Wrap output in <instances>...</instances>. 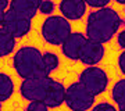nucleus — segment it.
<instances>
[{
    "instance_id": "1",
    "label": "nucleus",
    "mask_w": 125,
    "mask_h": 111,
    "mask_svg": "<svg viewBox=\"0 0 125 111\" xmlns=\"http://www.w3.org/2000/svg\"><path fill=\"white\" fill-rule=\"evenodd\" d=\"M121 24H122V20L120 14L111 7L94 10L89 13L86 18L85 35L88 39L106 44L114 38L115 33H118Z\"/></svg>"
},
{
    "instance_id": "2",
    "label": "nucleus",
    "mask_w": 125,
    "mask_h": 111,
    "mask_svg": "<svg viewBox=\"0 0 125 111\" xmlns=\"http://www.w3.org/2000/svg\"><path fill=\"white\" fill-rule=\"evenodd\" d=\"M13 68L22 81L49 76L45 68L43 53L35 46H22L13 56Z\"/></svg>"
},
{
    "instance_id": "3",
    "label": "nucleus",
    "mask_w": 125,
    "mask_h": 111,
    "mask_svg": "<svg viewBox=\"0 0 125 111\" xmlns=\"http://www.w3.org/2000/svg\"><path fill=\"white\" fill-rule=\"evenodd\" d=\"M72 33L71 22L62 15H50L43 21L40 35L46 43L52 46H62V43Z\"/></svg>"
},
{
    "instance_id": "4",
    "label": "nucleus",
    "mask_w": 125,
    "mask_h": 111,
    "mask_svg": "<svg viewBox=\"0 0 125 111\" xmlns=\"http://www.w3.org/2000/svg\"><path fill=\"white\" fill-rule=\"evenodd\" d=\"M56 79L50 76H40L25 79L20 85V94L28 101H45L47 104L53 92Z\"/></svg>"
},
{
    "instance_id": "5",
    "label": "nucleus",
    "mask_w": 125,
    "mask_h": 111,
    "mask_svg": "<svg viewBox=\"0 0 125 111\" xmlns=\"http://www.w3.org/2000/svg\"><path fill=\"white\" fill-rule=\"evenodd\" d=\"M94 96L85 85L76 81L65 90V106L71 111H89L94 107Z\"/></svg>"
},
{
    "instance_id": "6",
    "label": "nucleus",
    "mask_w": 125,
    "mask_h": 111,
    "mask_svg": "<svg viewBox=\"0 0 125 111\" xmlns=\"http://www.w3.org/2000/svg\"><path fill=\"white\" fill-rule=\"evenodd\" d=\"M0 28H4L15 38L21 39L27 36L32 29V20L27 15L9 9L4 14H0Z\"/></svg>"
},
{
    "instance_id": "7",
    "label": "nucleus",
    "mask_w": 125,
    "mask_h": 111,
    "mask_svg": "<svg viewBox=\"0 0 125 111\" xmlns=\"http://www.w3.org/2000/svg\"><path fill=\"white\" fill-rule=\"evenodd\" d=\"M78 81L82 85H85L89 89V92H92L94 96H99L107 89L110 79L107 72L100 67H86L79 74Z\"/></svg>"
},
{
    "instance_id": "8",
    "label": "nucleus",
    "mask_w": 125,
    "mask_h": 111,
    "mask_svg": "<svg viewBox=\"0 0 125 111\" xmlns=\"http://www.w3.org/2000/svg\"><path fill=\"white\" fill-rule=\"evenodd\" d=\"M104 54H106L104 44L88 39L85 42V44L82 46V50H81V54H79V61L83 65L96 67L103 60Z\"/></svg>"
},
{
    "instance_id": "9",
    "label": "nucleus",
    "mask_w": 125,
    "mask_h": 111,
    "mask_svg": "<svg viewBox=\"0 0 125 111\" xmlns=\"http://www.w3.org/2000/svg\"><path fill=\"white\" fill-rule=\"evenodd\" d=\"M88 40L86 35L82 32H72L61 46V53L62 56L71 61H79V54L82 50V46Z\"/></svg>"
},
{
    "instance_id": "10",
    "label": "nucleus",
    "mask_w": 125,
    "mask_h": 111,
    "mask_svg": "<svg viewBox=\"0 0 125 111\" xmlns=\"http://www.w3.org/2000/svg\"><path fill=\"white\" fill-rule=\"evenodd\" d=\"M61 15L68 21H78L86 14L88 4L85 0H61L58 4Z\"/></svg>"
},
{
    "instance_id": "11",
    "label": "nucleus",
    "mask_w": 125,
    "mask_h": 111,
    "mask_svg": "<svg viewBox=\"0 0 125 111\" xmlns=\"http://www.w3.org/2000/svg\"><path fill=\"white\" fill-rule=\"evenodd\" d=\"M40 1L42 0H13L10 1V9L32 20L39 13Z\"/></svg>"
},
{
    "instance_id": "12",
    "label": "nucleus",
    "mask_w": 125,
    "mask_h": 111,
    "mask_svg": "<svg viewBox=\"0 0 125 111\" xmlns=\"http://www.w3.org/2000/svg\"><path fill=\"white\" fill-rule=\"evenodd\" d=\"M17 39L7 29L0 28V57H7L15 49Z\"/></svg>"
},
{
    "instance_id": "13",
    "label": "nucleus",
    "mask_w": 125,
    "mask_h": 111,
    "mask_svg": "<svg viewBox=\"0 0 125 111\" xmlns=\"http://www.w3.org/2000/svg\"><path fill=\"white\" fill-rule=\"evenodd\" d=\"M111 97L120 111H125V78L117 81L113 85Z\"/></svg>"
},
{
    "instance_id": "14",
    "label": "nucleus",
    "mask_w": 125,
    "mask_h": 111,
    "mask_svg": "<svg viewBox=\"0 0 125 111\" xmlns=\"http://www.w3.org/2000/svg\"><path fill=\"white\" fill-rule=\"evenodd\" d=\"M14 82L7 74L1 72L0 74V101H7L14 93Z\"/></svg>"
},
{
    "instance_id": "15",
    "label": "nucleus",
    "mask_w": 125,
    "mask_h": 111,
    "mask_svg": "<svg viewBox=\"0 0 125 111\" xmlns=\"http://www.w3.org/2000/svg\"><path fill=\"white\" fill-rule=\"evenodd\" d=\"M43 61H45V68L47 75L50 76L52 72H54L58 68V64H60V60H58V56L53 51H45L43 53Z\"/></svg>"
},
{
    "instance_id": "16",
    "label": "nucleus",
    "mask_w": 125,
    "mask_h": 111,
    "mask_svg": "<svg viewBox=\"0 0 125 111\" xmlns=\"http://www.w3.org/2000/svg\"><path fill=\"white\" fill-rule=\"evenodd\" d=\"M54 9H56L54 1H52V0H42V1H40V7H39V13L50 17V15L53 14Z\"/></svg>"
},
{
    "instance_id": "17",
    "label": "nucleus",
    "mask_w": 125,
    "mask_h": 111,
    "mask_svg": "<svg viewBox=\"0 0 125 111\" xmlns=\"http://www.w3.org/2000/svg\"><path fill=\"white\" fill-rule=\"evenodd\" d=\"M25 111H49V107L45 101H29Z\"/></svg>"
},
{
    "instance_id": "18",
    "label": "nucleus",
    "mask_w": 125,
    "mask_h": 111,
    "mask_svg": "<svg viewBox=\"0 0 125 111\" xmlns=\"http://www.w3.org/2000/svg\"><path fill=\"white\" fill-rule=\"evenodd\" d=\"M88 7H92L94 10H100L104 9V7H108V0H85Z\"/></svg>"
},
{
    "instance_id": "19",
    "label": "nucleus",
    "mask_w": 125,
    "mask_h": 111,
    "mask_svg": "<svg viewBox=\"0 0 125 111\" xmlns=\"http://www.w3.org/2000/svg\"><path fill=\"white\" fill-rule=\"evenodd\" d=\"M90 111H118V110L110 103L103 101V103H99V104H94V107Z\"/></svg>"
},
{
    "instance_id": "20",
    "label": "nucleus",
    "mask_w": 125,
    "mask_h": 111,
    "mask_svg": "<svg viewBox=\"0 0 125 111\" xmlns=\"http://www.w3.org/2000/svg\"><path fill=\"white\" fill-rule=\"evenodd\" d=\"M117 43H118V46H120L121 49H122V51H124L125 50V29L118 32V35H117Z\"/></svg>"
},
{
    "instance_id": "21",
    "label": "nucleus",
    "mask_w": 125,
    "mask_h": 111,
    "mask_svg": "<svg viewBox=\"0 0 125 111\" xmlns=\"http://www.w3.org/2000/svg\"><path fill=\"white\" fill-rule=\"evenodd\" d=\"M118 67H120V71L125 75V50L118 56Z\"/></svg>"
},
{
    "instance_id": "22",
    "label": "nucleus",
    "mask_w": 125,
    "mask_h": 111,
    "mask_svg": "<svg viewBox=\"0 0 125 111\" xmlns=\"http://www.w3.org/2000/svg\"><path fill=\"white\" fill-rule=\"evenodd\" d=\"M117 3H120V4H125V0H117Z\"/></svg>"
},
{
    "instance_id": "23",
    "label": "nucleus",
    "mask_w": 125,
    "mask_h": 111,
    "mask_svg": "<svg viewBox=\"0 0 125 111\" xmlns=\"http://www.w3.org/2000/svg\"><path fill=\"white\" fill-rule=\"evenodd\" d=\"M118 111H120V110H118Z\"/></svg>"
}]
</instances>
